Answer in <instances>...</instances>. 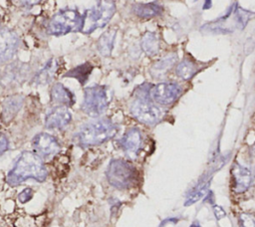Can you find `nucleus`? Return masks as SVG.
Wrapping results in <instances>:
<instances>
[{"label": "nucleus", "instance_id": "obj_1", "mask_svg": "<svg viewBox=\"0 0 255 227\" xmlns=\"http://www.w3.org/2000/svg\"><path fill=\"white\" fill-rule=\"evenodd\" d=\"M47 175V169L40 156L36 152L26 150L19 155L14 167L8 173L7 183L10 186H17L29 178L42 182Z\"/></svg>", "mask_w": 255, "mask_h": 227}, {"label": "nucleus", "instance_id": "obj_2", "mask_svg": "<svg viewBox=\"0 0 255 227\" xmlns=\"http://www.w3.org/2000/svg\"><path fill=\"white\" fill-rule=\"evenodd\" d=\"M119 131V126L108 118H99L83 124L74 135L75 142L82 146H95L112 139Z\"/></svg>", "mask_w": 255, "mask_h": 227}, {"label": "nucleus", "instance_id": "obj_3", "mask_svg": "<svg viewBox=\"0 0 255 227\" xmlns=\"http://www.w3.org/2000/svg\"><path fill=\"white\" fill-rule=\"evenodd\" d=\"M116 12L114 0H98L94 6L87 9L83 14L81 32L90 34L97 29L105 27Z\"/></svg>", "mask_w": 255, "mask_h": 227}, {"label": "nucleus", "instance_id": "obj_4", "mask_svg": "<svg viewBox=\"0 0 255 227\" xmlns=\"http://www.w3.org/2000/svg\"><path fill=\"white\" fill-rule=\"evenodd\" d=\"M83 15L76 9L66 8L56 13L50 20L47 31L53 36H63L71 32H81Z\"/></svg>", "mask_w": 255, "mask_h": 227}, {"label": "nucleus", "instance_id": "obj_5", "mask_svg": "<svg viewBox=\"0 0 255 227\" xmlns=\"http://www.w3.org/2000/svg\"><path fill=\"white\" fill-rule=\"evenodd\" d=\"M107 178L111 185L118 189L131 187L137 180V172L128 161L121 158L113 159L107 169Z\"/></svg>", "mask_w": 255, "mask_h": 227}, {"label": "nucleus", "instance_id": "obj_6", "mask_svg": "<svg viewBox=\"0 0 255 227\" xmlns=\"http://www.w3.org/2000/svg\"><path fill=\"white\" fill-rule=\"evenodd\" d=\"M111 101L109 88L106 86L94 85L84 90L83 111L90 116H99L108 109Z\"/></svg>", "mask_w": 255, "mask_h": 227}, {"label": "nucleus", "instance_id": "obj_7", "mask_svg": "<svg viewBox=\"0 0 255 227\" xmlns=\"http://www.w3.org/2000/svg\"><path fill=\"white\" fill-rule=\"evenodd\" d=\"M132 116L141 123L155 124L162 117V111L146 99H136L130 105Z\"/></svg>", "mask_w": 255, "mask_h": 227}, {"label": "nucleus", "instance_id": "obj_8", "mask_svg": "<svg viewBox=\"0 0 255 227\" xmlns=\"http://www.w3.org/2000/svg\"><path fill=\"white\" fill-rule=\"evenodd\" d=\"M181 94L180 87L175 83H159L150 88L149 98L163 106H167L175 102Z\"/></svg>", "mask_w": 255, "mask_h": 227}, {"label": "nucleus", "instance_id": "obj_9", "mask_svg": "<svg viewBox=\"0 0 255 227\" xmlns=\"http://www.w3.org/2000/svg\"><path fill=\"white\" fill-rule=\"evenodd\" d=\"M32 145L35 149V152L44 158L54 156L61 149V145L56 137L46 132H40L35 135L32 141Z\"/></svg>", "mask_w": 255, "mask_h": 227}, {"label": "nucleus", "instance_id": "obj_10", "mask_svg": "<svg viewBox=\"0 0 255 227\" xmlns=\"http://www.w3.org/2000/svg\"><path fill=\"white\" fill-rule=\"evenodd\" d=\"M19 38L9 29H0V64L11 61L17 53Z\"/></svg>", "mask_w": 255, "mask_h": 227}, {"label": "nucleus", "instance_id": "obj_11", "mask_svg": "<svg viewBox=\"0 0 255 227\" xmlns=\"http://www.w3.org/2000/svg\"><path fill=\"white\" fill-rule=\"evenodd\" d=\"M120 145L124 152L130 158H134L142 145V135L138 128L131 127L120 139Z\"/></svg>", "mask_w": 255, "mask_h": 227}, {"label": "nucleus", "instance_id": "obj_12", "mask_svg": "<svg viewBox=\"0 0 255 227\" xmlns=\"http://www.w3.org/2000/svg\"><path fill=\"white\" fill-rule=\"evenodd\" d=\"M72 120V114L64 106H58L49 111L46 114L45 125L49 129H62Z\"/></svg>", "mask_w": 255, "mask_h": 227}, {"label": "nucleus", "instance_id": "obj_13", "mask_svg": "<svg viewBox=\"0 0 255 227\" xmlns=\"http://www.w3.org/2000/svg\"><path fill=\"white\" fill-rule=\"evenodd\" d=\"M232 174V186L233 190L236 193H243L245 192L252 181V174L251 171L239 163H234L231 169Z\"/></svg>", "mask_w": 255, "mask_h": 227}, {"label": "nucleus", "instance_id": "obj_14", "mask_svg": "<svg viewBox=\"0 0 255 227\" xmlns=\"http://www.w3.org/2000/svg\"><path fill=\"white\" fill-rule=\"evenodd\" d=\"M50 97L53 103L67 108L73 106L76 101L74 94L61 83L53 85L50 91Z\"/></svg>", "mask_w": 255, "mask_h": 227}, {"label": "nucleus", "instance_id": "obj_15", "mask_svg": "<svg viewBox=\"0 0 255 227\" xmlns=\"http://www.w3.org/2000/svg\"><path fill=\"white\" fill-rule=\"evenodd\" d=\"M117 36V30L114 28L109 29L108 31L104 32L98 40L97 49L99 53L104 57H109L112 54L114 49L115 39Z\"/></svg>", "mask_w": 255, "mask_h": 227}, {"label": "nucleus", "instance_id": "obj_16", "mask_svg": "<svg viewBox=\"0 0 255 227\" xmlns=\"http://www.w3.org/2000/svg\"><path fill=\"white\" fill-rule=\"evenodd\" d=\"M176 61H177L176 54H169L165 56L164 58L155 62L151 66L150 75L156 79L163 77L168 72V70L172 68V66L176 63Z\"/></svg>", "mask_w": 255, "mask_h": 227}, {"label": "nucleus", "instance_id": "obj_17", "mask_svg": "<svg viewBox=\"0 0 255 227\" xmlns=\"http://www.w3.org/2000/svg\"><path fill=\"white\" fill-rule=\"evenodd\" d=\"M163 9L156 3H137L132 6V12L135 16L143 19H149L158 16Z\"/></svg>", "mask_w": 255, "mask_h": 227}, {"label": "nucleus", "instance_id": "obj_18", "mask_svg": "<svg viewBox=\"0 0 255 227\" xmlns=\"http://www.w3.org/2000/svg\"><path fill=\"white\" fill-rule=\"evenodd\" d=\"M57 68L58 62L55 59H50L45 64V66L36 74L34 82L38 85H46L50 83L57 72Z\"/></svg>", "mask_w": 255, "mask_h": 227}, {"label": "nucleus", "instance_id": "obj_19", "mask_svg": "<svg viewBox=\"0 0 255 227\" xmlns=\"http://www.w3.org/2000/svg\"><path fill=\"white\" fill-rule=\"evenodd\" d=\"M140 46L142 51L149 57L156 55L159 51V40L155 33L145 32L141 38Z\"/></svg>", "mask_w": 255, "mask_h": 227}, {"label": "nucleus", "instance_id": "obj_20", "mask_svg": "<svg viewBox=\"0 0 255 227\" xmlns=\"http://www.w3.org/2000/svg\"><path fill=\"white\" fill-rule=\"evenodd\" d=\"M22 106V98L19 96H14L7 99L3 104L2 117L3 120H10L20 110Z\"/></svg>", "mask_w": 255, "mask_h": 227}, {"label": "nucleus", "instance_id": "obj_21", "mask_svg": "<svg viewBox=\"0 0 255 227\" xmlns=\"http://www.w3.org/2000/svg\"><path fill=\"white\" fill-rule=\"evenodd\" d=\"M92 71H93V65H91L89 62H87L85 64L79 65L76 68L70 70L69 72H67L64 75V77H70V78L77 79L82 85H84L87 82Z\"/></svg>", "mask_w": 255, "mask_h": 227}, {"label": "nucleus", "instance_id": "obj_22", "mask_svg": "<svg viewBox=\"0 0 255 227\" xmlns=\"http://www.w3.org/2000/svg\"><path fill=\"white\" fill-rule=\"evenodd\" d=\"M196 73V67L190 60H182L175 68V74L182 80L191 79Z\"/></svg>", "mask_w": 255, "mask_h": 227}, {"label": "nucleus", "instance_id": "obj_23", "mask_svg": "<svg viewBox=\"0 0 255 227\" xmlns=\"http://www.w3.org/2000/svg\"><path fill=\"white\" fill-rule=\"evenodd\" d=\"M207 186H208V183L205 182V183H201L197 188H195L191 194L188 196V198L186 199L185 201V206H189L191 204H194L195 202L199 201L207 192Z\"/></svg>", "mask_w": 255, "mask_h": 227}, {"label": "nucleus", "instance_id": "obj_24", "mask_svg": "<svg viewBox=\"0 0 255 227\" xmlns=\"http://www.w3.org/2000/svg\"><path fill=\"white\" fill-rule=\"evenodd\" d=\"M255 14L250 12V11H247V10H244L240 7H237L236 8V11H235V17H236V22L239 26V28L243 29L247 22L254 16Z\"/></svg>", "mask_w": 255, "mask_h": 227}, {"label": "nucleus", "instance_id": "obj_25", "mask_svg": "<svg viewBox=\"0 0 255 227\" xmlns=\"http://www.w3.org/2000/svg\"><path fill=\"white\" fill-rule=\"evenodd\" d=\"M239 222L241 227H255V215L251 213H242Z\"/></svg>", "mask_w": 255, "mask_h": 227}, {"label": "nucleus", "instance_id": "obj_26", "mask_svg": "<svg viewBox=\"0 0 255 227\" xmlns=\"http://www.w3.org/2000/svg\"><path fill=\"white\" fill-rule=\"evenodd\" d=\"M32 196H33V190L31 188H25L19 193L18 200L21 203H26L32 198Z\"/></svg>", "mask_w": 255, "mask_h": 227}, {"label": "nucleus", "instance_id": "obj_27", "mask_svg": "<svg viewBox=\"0 0 255 227\" xmlns=\"http://www.w3.org/2000/svg\"><path fill=\"white\" fill-rule=\"evenodd\" d=\"M9 147V140L7 136L3 133H0V155H2Z\"/></svg>", "mask_w": 255, "mask_h": 227}, {"label": "nucleus", "instance_id": "obj_28", "mask_svg": "<svg viewBox=\"0 0 255 227\" xmlns=\"http://www.w3.org/2000/svg\"><path fill=\"white\" fill-rule=\"evenodd\" d=\"M212 208H213L214 216H215V218H216L217 220H220L221 218L225 217L226 213H225L224 209H223L221 206H219V205H216V204H215V205H213V206H212Z\"/></svg>", "mask_w": 255, "mask_h": 227}, {"label": "nucleus", "instance_id": "obj_29", "mask_svg": "<svg viewBox=\"0 0 255 227\" xmlns=\"http://www.w3.org/2000/svg\"><path fill=\"white\" fill-rule=\"evenodd\" d=\"M41 0H20L21 4L24 6V7H33L35 6L36 4H38Z\"/></svg>", "mask_w": 255, "mask_h": 227}, {"label": "nucleus", "instance_id": "obj_30", "mask_svg": "<svg viewBox=\"0 0 255 227\" xmlns=\"http://www.w3.org/2000/svg\"><path fill=\"white\" fill-rule=\"evenodd\" d=\"M211 0H204V4H203V9H209L211 7Z\"/></svg>", "mask_w": 255, "mask_h": 227}, {"label": "nucleus", "instance_id": "obj_31", "mask_svg": "<svg viewBox=\"0 0 255 227\" xmlns=\"http://www.w3.org/2000/svg\"><path fill=\"white\" fill-rule=\"evenodd\" d=\"M190 227H200V224H199L198 222H193V223L190 225Z\"/></svg>", "mask_w": 255, "mask_h": 227}, {"label": "nucleus", "instance_id": "obj_32", "mask_svg": "<svg viewBox=\"0 0 255 227\" xmlns=\"http://www.w3.org/2000/svg\"><path fill=\"white\" fill-rule=\"evenodd\" d=\"M193 1H196V0H193Z\"/></svg>", "mask_w": 255, "mask_h": 227}]
</instances>
